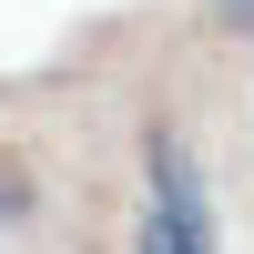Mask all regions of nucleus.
<instances>
[{
    "instance_id": "f03ea898",
    "label": "nucleus",
    "mask_w": 254,
    "mask_h": 254,
    "mask_svg": "<svg viewBox=\"0 0 254 254\" xmlns=\"http://www.w3.org/2000/svg\"><path fill=\"white\" fill-rule=\"evenodd\" d=\"M214 10H224V20H234V31H254V0H214Z\"/></svg>"
},
{
    "instance_id": "f257e3e1",
    "label": "nucleus",
    "mask_w": 254,
    "mask_h": 254,
    "mask_svg": "<svg viewBox=\"0 0 254 254\" xmlns=\"http://www.w3.org/2000/svg\"><path fill=\"white\" fill-rule=\"evenodd\" d=\"M132 254H224L214 193H203V163L183 132H153V153H142V244Z\"/></svg>"
}]
</instances>
